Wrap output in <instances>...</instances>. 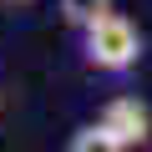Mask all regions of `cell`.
Instances as JSON below:
<instances>
[{
  "label": "cell",
  "mask_w": 152,
  "mask_h": 152,
  "mask_svg": "<svg viewBox=\"0 0 152 152\" xmlns=\"http://www.w3.org/2000/svg\"><path fill=\"white\" fill-rule=\"evenodd\" d=\"M76 36H81V61L91 71H102V76H122V71H132L142 61V31L122 10H102Z\"/></svg>",
  "instance_id": "6da1fadb"
},
{
  "label": "cell",
  "mask_w": 152,
  "mask_h": 152,
  "mask_svg": "<svg viewBox=\"0 0 152 152\" xmlns=\"http://www.w3.org/2000/svg\"><path fill=\"white\" fill-rule=\"evenodd\" d=\"M96 122H102L112 137H122L132 152L152 142V107H147L142 96H132V91L107 96V102H102V112H96Z\"/></svg>",
  "instance_id": "7a4b0ae2"
},
{
  "label": "cell",
  "mask_w": 152,
  "mask_h": 152,
  "mask_svg": "<svg viewBox=\"0 0 152 152\" xmlns=\"http://www.w3.org/2000/svg\"><path fill=\"white\" fill-rule=\"evenodd\" d=\"M66 152H132L122 137H112L102 122H86V127H76L66 137Z\"/></svg>",
  "instance_id": "3957f363"
},
{
  "label": "cell",
  "mask_w": 152,
  "mask_h": 152,
  "mask_svg": "<svg viewBox=\"0 0 152 152\" xmlns=\"http://www.w3.org/2000/svg\"><path fill=\"white\" fill-rule=\"evenodd\" d=\"M102 10H112V0H61V20L81 31L86 20H96Z\"/></svg>",
  "instance_id": "277c9868"
},
{
  "label": "cell",
  "mask_w": 152,
  "mask_h": 152,
  "mask_svg": "<svg viewBox=\"0 0 152 152\" xmlns=\"http://www.w3.org/2000/svg\"><path fill=\"white\" fill-rule=\"evenodd\" d=\"M10 5H31V0H10Z\"/></svg>",
  "instance_id": "5b68a950"
}]
</instances>
